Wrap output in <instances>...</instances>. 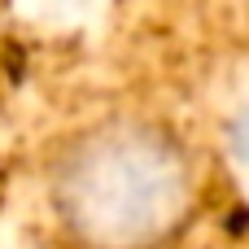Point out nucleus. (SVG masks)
Instances as JSON below:
<instances>
[{"label": "nucleus", "mask_w": 249, "mask_h": 249, "mask_svg": "<svg viewBox=\"0 0 249 249\" xmlns=\"http://www.w3.org/2000/svg\"><path fill=\"white\" fill-rule=\"evenodd\" d=\"M66 223L96 249H140L162 241L188 206L184 158L144 127H105L70 149L57 171Z\"/></svg>", "instance_id": "obj_1"}]
</instances>
